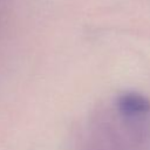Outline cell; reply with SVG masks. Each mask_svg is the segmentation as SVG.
Here are the masks:
<instances>
[{
  "mask_svg": "<svg viewBox=\"0 0 150 150\" xmlns=\"http://www.w3.org/2000/svg\"><path fill=\"white\" fill-rule=\"evenodd\" d=\"M118 109L127 116H138L150 111V101L143 95L128 93L118 98Z\"/></svg>",
  "mask_w": 150,
  "mask_h": 150,
  "instance_id": "obj_1",
  "label": "cell"
}]
</instances>
